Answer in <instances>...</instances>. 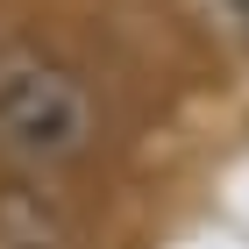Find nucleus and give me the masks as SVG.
Listing matches in <instances>:
<instances>
[{
	"label": "nucleus",
	"mask_w": 249,
	"mask_h": 249,
	"mask_svg": "<svg viewBox=\"0 0 249 249\" xmlns=\"http://www.w3.org/2000/svg\"><path fill=\"white\" fill-rule=\"evenodd\" d=\"M100 142V93L78 64L36 43H0V164L15 178H50L86 164Z\"/></svg>",
	"instance_id": "1"
},
{
	"label": "nucleus",
	"mask_w": 249,
	"mask_h": 249,
	"mask_svg": "<svg viewBox=\"0 0 249 249\" xmlns=\"http://www.w3.org/2000/svg\"><path fill=\"white\" fill-rule=\"evenodd\" d=\"M0 249H78V221L36 178H7L0 185Z\"/></svg>",
	"instance_id": "2"
},
{
	"label": "nucleus",
	"mask_w": 249,
	"mask_h": 249,
	"mask_svg": "<svg viewBox=\"0 0 249 249\" xmlns=\"http://www.w3.org/2000/svg\"><path fill=\"white\" fill-rule=\"evenodd\" d=\"M178 7L207 43H221L228 57H249V0H178Z\"/></svg>",
	"instance_id": "3"
}]
</instances>
